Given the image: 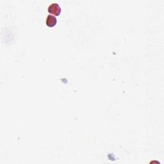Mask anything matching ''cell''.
Wrapping results in <instances>:
<instances>
[{"label": "cell", "mask_w": 164, "mask_h": 164, "mask_svg": "<svg viewBox=\"0 0 164 164\" xmlns=\"http://www.w3.org/2000/svg\"><path fill=\"white\" fill-rule=\"evenodd\" d=\"M48 12L49 13L53 14L55 16H59L60 12H61V8L60 5L56 3H51L49 7H48Z\"/></svg>", "instance_id": "cell-1"}, {"label": "cell", "mask_w": 164, "mask_h": 164, "mask_svg": "<svg viewBox=\"0 0 164 164\" xmlns=\"http://www.w3.org/2000/svg\"><path fill=\"white\" fill-rule=\"evenodd\" d=\"M57 23V19L54 16L51 15H48L47 18H46V24L48 27H54Z\"/></svg>", "instance_id": "cell-2"}]
</instances>
